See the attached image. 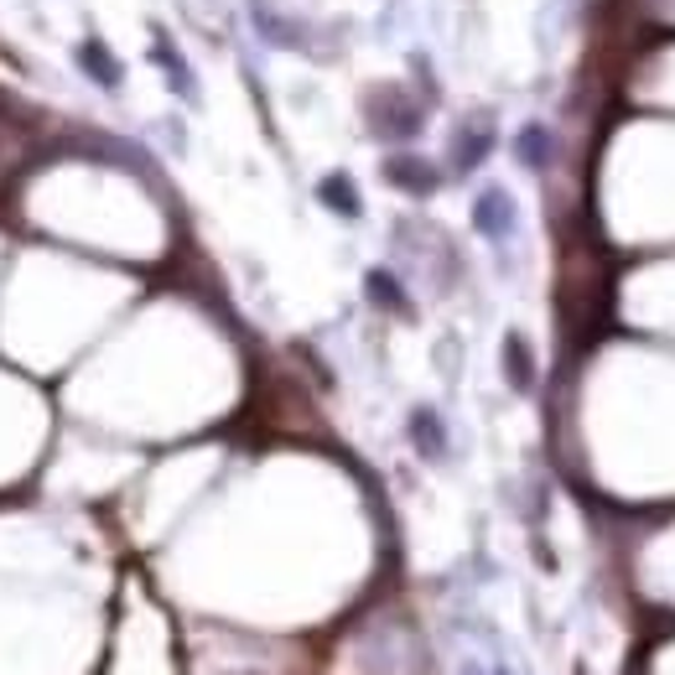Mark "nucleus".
Masks as SVG:
<instances>
[{
	"label": "nucleus",
	"mask_w": 675,
	"mask_h": 675,
	"mask_svg": "<svg viewBox=\"0 0 675 675\" xmlns=\"http://www.w3.org/2000/svg\"><path fill=\"white\" fill-rule=\"evenodd\" d=\"M79 68H83V79H94L100 89H119V79H125L119 58L110 53V42H100V37L79 42Z\"/></svg>",
	"instance_id": "7ed1b4c3"
},
{
	"label": "nucleus",
	"mask_w": 675,
	"mask_h": 675,
	"mask_svg": "<svg viewBox=\"0 0 675 675\" xmlns=\"http://www.w3.org/2000/svg\"><path fill=\"white\" fill-rule=\"evenodd\" d=\"M504 369H510V385H515V390H530L536 364H530V354H525V338H510V343H504Z\"/></svg>",
	"instance_id": "9d476101"
},
{
	"label": "nucleus",
	"mask_w": 675,
	"mask_h": 675,
	"mask_svg": "<svg viewBox=\"0 0 675 675\" xmlns=\"http://www.w3.org/2000/svg\"><path fill=\"white\" fill-rule=\"evenodd\" d=\"M489 146H494V119H478V125H462V130H457L453 167H457V172H473L478 161L489 157Z\"/></svg>",
	"instance_id": "20e7f679"
},
{
	"label": "nucleus",
	"mask_w": 675,
	"mask_h": 675,
	"mask_svg": "<svg viewBox=\"0 0 675 675\" xmlns=\"http://www.w3.org/2000/svg\"><path fill=\"white\" fill-rule=\"evenodd\" d=\"M255 32L271 42V47H301V42H307L297 26H291V16H276V11L260 5V0H255Z\"/></svg>",
	"instance_id": "423d86ee"
},
{
	"label": "nucleus",
	"mask_w": 675,
	"mask_h": 675,
	"mask_svg": "<svg viewBox=\"0 0 675 675\" xmlns=\"http://www.w3.org/2000/svg\"><path fill=\"white\" fill-rule=\"evenodd\" d=\"M318 198L328 203L333 214H343V219H354V214H358V193H354V182L343 178V172H333V178H322Z\"/></svg>",
	"instance_id": "6e6552de"
},
{
	"label": "nucleus",
	"mask_w": 675,
	"mask_h": 675,
	"mask_svg": "<svg viewBox=\"0 0 675 675\" xmlns=\"http://www.w3.org/2000/svg\"><path fill=\"white\" fill-rule=\"evenodd\" d=\"M157 62H161V73H167V83L178 89V94H193V73H187V62L178 58V47L167 37H157Z\"/></svg>",
	"instance_id": "1a4fd4ad"
},
{
	"label": "nucleus",
	"mask_w": 675,
	"mask_h": 675,
	"mask_svg": "<svg viewBox=\"0 0 675 675\" xmlns=\"http://www.w3.org/2000/svg\"><path fill=\"white\" fill-rule=\"evenodd\" d=\"M473 224H478V234L510 239V229H515V198L504 187H483L473 203Z\"/></svg>",
	"instance_id": "f03ea898"
},
{
	"label": "nucleus",
	"mask_w": 675,
	"mask_h": 675,
	"mask_svg": "<svg viewBox=\"0 0 675 675\" xmlns=\"http://www.w3.org/2000/svg\"><path fill=\"white\" fill-rule=\"evenodd\" d=\"M369 125H375L385 140H411L421 130V110L411 104V94H405V89L385 83V89H375V94H369Z\"/></svg>",
	"instance_id": "f257e3e1"
},
{
	"label": "nucleus",
	"mask_w": 675,
	"mask_h": 675,
	"mask_svg": "<svg viewBox=\"0 0 675 675\" xmlns=\"http://www.w3.org/2000/svg\"><path fill=\"white\" fill-rule=\"evenodd\" d=\"M515 157L525 161V167H546V161H551V130H546V125H519Z\"/></svg>",
	"instance_id": "0eeeda50"
},
{
	"label": "nucleus",
	"mask_w": 675,
	"mask_h": 675,
	"mask_svg": "<svg viewBox=\"0 0 675 675\" xmlns=\"http://www.w3.org/2000/svg\"><path fill=\"white\" fill-rule=\"evenodd\" d=\"M385 178L400 182L405 193H432V187H437V167L405 151V157H390V161H385Z\"/></svg>",
	"instance_id": "39448f33"
},
{
	"label": "nucleus",
	"mask_w": 675,
	"mask_h": 675,
	"mask_svg": "<svg viewBox=\"0 0 675 675\" xmlns=\"http://www.w3.org/2000/svg\"><path fill=\"white\" fill-rule=\"evenodd\" d=\"M411 426H416V447L426 457H437L442 453V426H437V416H432V411H416V421H411Z\"/></svg>",
	"instance_id": "9b49d317"
}]
</instances>
